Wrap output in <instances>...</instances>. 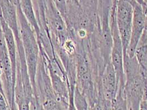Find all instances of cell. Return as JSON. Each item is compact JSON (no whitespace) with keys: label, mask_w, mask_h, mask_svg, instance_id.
Listing matches in <instances>:
<instances>
[{"label":"cell","mask_w":147,"mask_h":110,"mask_svg":"<svg viewBox=\"0 0 147 110\" xmlns=\"http://www.w3.org/2000/svg\"><path fill=\"white\" fill-rule=\"evenodd\" d=\"M124 71L127 110H139L140 103L144 95V81L135 56L130 57L126 55L124 57Z\"/></svg>","instance_id":"1"},{"label":"cell","mask_w":147,"mask_h":110,"mask_svg":"<svg viewBox=\"0 0 147 110\" xmlns=\"http://www.w3.org/2000/svg\"><path fill=\"white\" fill-rule=\"evenodd\" d=\"M19 32L25 54L28 72L32 86L35 87V78L39 49L35 31L22 12L20 4L17 5Z\"/></svg>","instance_id":"2"},{"label":"cell","mask_w":147,"mask_h":110,"mask_svg":"<svg viewBox=\"0 0 147 110\" xmlns=\"http://www.w3.org/2000/svg\"><path fill=\"white\" fill-rule=\"evenodd\" d=\"M133 16L132 5L125 0H118L116 7V23L122 44L124 57L127 55L131 39Z\"/></svg>","instance_id":"3"},{"label":"cell","mask_w":147,"mask_h":110,"mask_svg":"<svg viewBox=\"0 0 147 110\" xmlns=\"http://www.w3.org/2000/svg\"><path fill=\"white\" fill-rule=\"evenodd\" d=\"M100 79L101 90L99 101L100 102L103 100L109 101L113 106L117 93L118 83L116 74L111 61L105 66Z\"/></svg>","instance_id":"4"},{"label":"cell","mask_w":147,"mask_h":110,"mask_svg":"<svg viewBox=\"0 0 147 110\" xmlns=\"http://www.w3.org/2000/svg\"><path fill=\"white\" fill-rule=\"evenodd\" d=\"M132 6L133 16L132 31L129 44L127 51V54L130 57L134 56L136 49L145 29L146 17L145 12L138 2H134Z\"/></svg>","instance_id":"5"},{"label":"cell","mask_w":147,"mask_h":110,"mask_svg":"<svg viewBox=\"0 0 147 110\" xmlns=\"http://www.w3.org/2000/svg\"><path fill=\"white\" fill-rule=\"evenodd\" d=\"M19 1L20 6L23 15L34 30L37 36L39 37L40 30L36 18L32 0H19Z\"/></svg>","instance_id":"6"},{"label":"cell","mask_w":147,"mask_h":110,"mask_svg":"<svg viewBox=\"0 0 147 110\" xmlns=\"http://www.w3.org/2000/svg\"><path fill=\"white\" fill-rule=\"evenodd\" d=\"M74 104L75 109L77 110H88L89 108L88 101L85 95L75 85L74 91Z\"/></svg>","instance_id":"7"},{"label":"cell","mask_w":147,"mask_h":110,"mask_svg":"<svg viewBox=\"0 0 147 110\" xmlns=\"http://www.w3.org/2000/svg\"><path fill=\"white\" fill-rule=\"evenodd\" d=\"M55 6L63 17H65L67 12V0H53Z\"/></svg>","instance_id":"8"},{"label":"cell","mask_w":147,"mask_h":110,"mask_svg":"<svg viewBox=\"0 0 147 110\" xmlns=\"http://www.w3.org/2000/svg\"><path fill=\"white\" fill-rule=\"evenodd\" d=\"M7 101L6 99L0 91V110H7Z\"/></svg>","instance_id":"9"},{"label":"cell","mask_w":147,"mask_h":110,"mask_svg":"<svg viewBox=\"0 0 147 110\" xmlns=\"http://www.w3.org/2000/svg\"><path fill=\"white\" fill-rule=\"evenodd\" d=\"M139 110H147V100L145 99H142L140 103Z\"/></svg>","instance_id":"10"},{"label":"cell","mask_w":147,"mask_h":110,"mask_svg":"<svg viewBox=\"0 0 147 110\" xmlns=\"http://www.w3.org/2000/svg\"></svg>","instance_id":"11"}]
</instances>
